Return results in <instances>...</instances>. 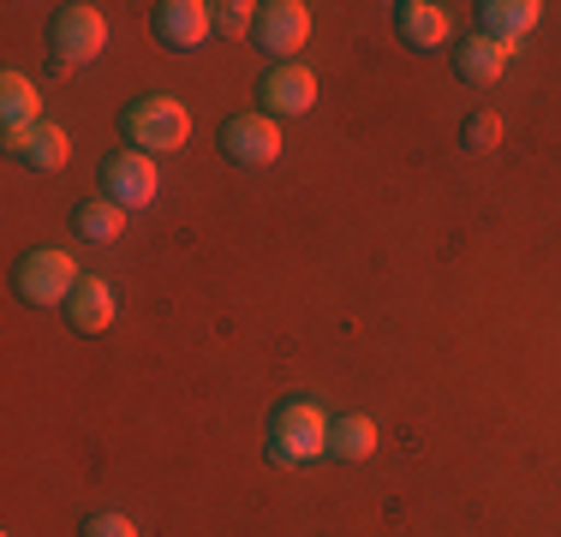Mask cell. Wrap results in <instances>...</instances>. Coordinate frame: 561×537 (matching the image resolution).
<instances>
[{"label":"cell","mask_w":561,"mask_h":537,"mask_svg":"<svg viewBox=\"0 0 561 537\" xmlns=\"http://www.w3.org/2000/svg\"><path fill=\"white\" fill-rule=\"evenodd\" d=\"M119 138H126V150H144V156L185 150L192 144V107L180 96H138L119 107Z\"/></svg>","instance_id":"obj_1"},{"label":"cell","mask_w":561,"mask_h":537,"mask_svg":"<svg viewBox=\"0 0 561 537\" xmlns=\"http://www.w3.org/2000/svg\"><path fill=\"white\" fill-rule=\"evenodd\" d=\"M329 424L323 407H311V400H280L270 412V460L275 466H305V460H323L329 454Z\"/></svg>","instance_id":"obj_2"},{"label":"cell","mask_w":561,"mask_h":537,"mask_svg":"<svg viewBox=\"0 0 561 537\" xmlns=\"http://www.w3.org/2000/svg\"><path fill=\"white\" fill-rule=\"evenodd\" d=\"M102 48H108V19H102V7H90V0H66V7L48 12V60H55L60 72L90 66Z\"/></svg>","instance_id":"obj_3"},{"label":"cell","mask_w":561,"mask_h":537,"mask_svg":"<svg viewBox=\"0 0 561 537\" xmlns=\"http://www.w3.org/2000/svg\"><path fill=\"white\" fill-rule=\"evenodd\" d=\"M78 281H84V275H78V263L66 258L60 245H36V251H24L19 268H12V293H19L24 305H66Z\"/></svg>","instance_id":"obj_4"},{"label":"cell","mask_w":561,"mask_h":537,"mask_svg":"<svg viewBox=\"0 0 561 537\" xmlns=\"http://www.w3.org/2000/svg\"><path fill=\"white\" fill-rule=\"evenodd\" d=\"M221 156L233 161V168H270V161H280V119L270 114H233V119H221Z\"/></svg>","instance_id":"obj_5"},{"label":"cell","mask_w":561,"mask_h":537,"mask_svg":"<svg viewBox=\"0 0 561 537\" xmlns=\"http://www.w3.org/2000/svg\"><path fill=\"white\" fill-rule=\"evenodd\" d=\"M102 197H114L119 209H150L156 192H162V173H156V161L144 150H119L102 161Z\"/></svg>","instance_id":"obj_6"},{"label":"cell","mask_w":561,"mask_h":537,"mask_svg":"<svg viewBox=\"0 0 561 537\" xmlns=\"http://www.w3.org/2000/svg\"><path fill=\"white\" fill-rule=\"evenodd\" d=\"M251 43L270 54L275 66H287V54H299L305 43H311V7H305V0H270V7L257 12Z\"/></svg>","instance_id":"obj_7"},{"label":"cell","mask_w":561,"mask_h":537,"mask_svg":"<svg viewBox=\"0 0 561 537\" xmlns=\"http://www.w3.org/2000/svg\"><path fill=\"white\" fill-rule=\"evenodd\" d=\"M257 107L270 119H293V114H311L317 107V72L299 60L287 66H270V72L257 78Z\"/></svg>","instance_id":"obj_8"},{"label":"cell","mask_w":561,"mask_h":537,"mask_svg":"<svg viewBox=\"0 0 561 537\" xmlns=\"http://www.w3.org/2000/svg\"><path fill=\"white\" fill-rule=\"evenodd\" d=\"M150 31L156 43L185 54V48H204L209 31H216V7H204V0H162V7L150 12Z\"/></svg>","instance_id":"obj_9"},{"label":"cell","mask_w":561,"mask_h":537,"mask_svg":"<svg viewBox=\"0 0 561 537\" xmlns=\"http://www.w3.org/2000/svg\"><path fill=\"white\" fill-rule=\"evenodd\" d=\"M0 144H7V156H19L36 173H60L66 156H72V138H66L55 119H36L31 132H0Z\"/></svg>","instance_id":"obj_10"},{"label":"cell","mask_w":561,"mask_h":537,"mask_svg":"<svg viewBox=\"0 0 561 537\" xmlns=\"http://www.w3.org/2000/svg\"><path fill=\"white\" fill-rule=\"evenodd\" d=\"M60 311H66V322H72V334H102V329L114 322L119 305H114V287H108V281H102V275H84Z\"/></svg>","instance_id":"obj_11"},{"label":"cell","mask_w":561,"mask_h":537,"mask_svg":"<svg viewBox=\"0 0 561 537\" xmlns=\"http://www.w3.org/2000/svg\"><path fill=\"white\" fill-rule=\"evenodd\" d=\"M543 0H478V36H496V43H519L526 31H538Z\"/></svg>","instance_id":"obj_12"},{"label":"cell","mask_w":561,"mask_h":537,"mask_svg":"<svg viewBox=\"0 0 561 537\" xmlns=\"http://www.w3.org/2000/svg\"><path fill=\"white\" fill-rule=\"evenodd\" d=\"M507 60H514V43H496V36H466L460 54H454V72H460V84H496L507 72Z\"/></svg>","instance_id":"obj_13"},{"label":"cell","mask_w":561,"mask_h":537,"mask_svg":"<svg viewBox=\"0 0 561 537\" xmlns=\"http://www.w3.org/2000/svg\"><path fill=\"white\" fill-rule=\"evenodd\" d=\"M394 31L407 48H443L448 43V12L436 0H400L394 7Z\"/></svg>","instance_id":"obj_14"},{"label":"cell","mask_w":561,"mask_h":537,"mask_svg":"<svg viewBox=\"0 0 561 537\" xmlns=\"http://www.w3.org/2000/svg\"><path fill=\"white\" fill-rule=\"evenodd\" d=\"M43 119V90L24 72H0V132H31Z\"/></svg>","instance_id":"obj_15"},{"label":"cell","mask_w":561,"mask_h":537,"mask_svg":"<svg viewBox=\"0 0 561 537\" xmlns=\"http://www.w3.org/2000/svg\"><path fill=\"white\" fill-rule=\"evenodd\" d=\"M126 215L131 209H119L114 197H78V204H72V227L90 239V245H114V239L126 233Z\"/></svg>","instance_id":"obj_16"},{"label":"cell","mask_w":561,"mask_h":537,"mask_svg":"<svg viewBox=\"0 0 561 537\" xmlns=\"http://www.w3.org/2000/svg\"><path fill=\"white\" fill-rule=\"evenodd\" d=\"M370 454H377V424H370L365 412H341V419L329 424V460L358 466V460H370Z\"/></svg>","instance_id":"obj_17"},{"label":"cell","mask_w":561,"mask_h":537,"mask_svg":"<svg viewBox=\"0 0 561 537\" xmlns=\"http://www.w3.org/2000/svg\"><path fill=\"white\" fill-rule=\"evenodd\" d=\"M460 144H466V156H496V150H502V114H490V107L466 114Z\"/></svg>","instance_id":"obj_18"},{"label":"cell","mask_w":561,"mask_h":537,"mask_svg":"<svg viewBox=\"0 0 561 537\" xmlns=\"http://www.w3.org/2000/svg\"><path fill=\"white\" fill-rule=\"evenodd\" d=\"M257 12L263 7H251V0H221V7H216V31L221 36H251V31H257Z\"/></svg>","instance_id":"obj_19"},{"label":"cell","mask_w":561,"mask_h":537,"mask_svg":"<svg viewBox=\"0 0 561 537\" xmlns=\"http://www.w3.org/2000/svg\"><path fill=\"white\" fill-rule=\"evenodd\" d=\"M78 537H138V526H131L126 514H90L84 526H78Z\"/></svg>","instance_id":"obj_20"}]
</instances>
